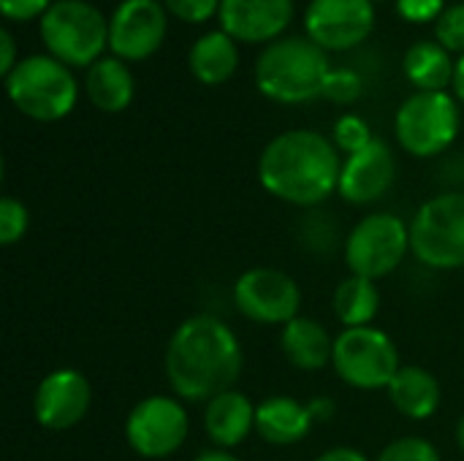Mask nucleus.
Listing matches in <instances>:
<instances>
[{
	"label": "nucleus",
	"mask_w": 464,
	"mask_h": 461,
	"mask_svg": "<svg viewBox=\"0 0 464 461\" xmlns=\"http://www.w3.org/2000/svg\"><path fill=\"white\" fill-rule=\"evenodd\" d=\"M386 394H389L392 408L411 421L432 418L443 399L438 378L430 370L416 367V364L402 367L397 372V378L392 380V386L386 389Z\"/></svg>",
	"instance_id": "obj_20"
},
{
	"label": "nucleus",
	"mask_w": 464,
	"mask_h": 461,
	"mask_svg": "<svg viewBox=\"0 0 464 461\" xmlns=\"http://www.w3.org/2000/svg\"><path fill=\"white\" fill-rule=\"evenodd\" d=\"M362 92H364V82L356 71H351V68H332L329 71L324 95L332 103H340V106L356 103L362 98Z\"/></svg>",
	"instance_id": "obj_30"
},
{
	"label": "nucleus",
	"mask_w": 464,
	"mask_h": 461,
	"mask_svg": "<svg viewBox=\"0 0 464 461\" xmlns=\"http://www.w3.org/2000/svg\"><path fill=\"white\" fill-rule=\"evenodd\" d=\"M294 11V0H220L218 19L237 43H272L283 38Z\"/></svg>",
	"instance_id": "obj_16"
},
{
	"label": "nucleus",
	"mask_w": 464,
	"mask_h": 461,
	"mask_svg": "<svg viewBox=\"0 0 464 461\" xmlns=\"http://www.w3.org/2000/svg\"><path fill=\"white\" fill-rule=\"evenodd\" d=\"M435 41L446 46L451 54L457 52L459 57L464 54V3L446 5L440 19L435 22Z\"/></svg>",
	"instance_id": "obj_28"
},
{
	"label": "nucleus",
	"mask_w": 464,
	"mask_h": 461,
	"mask_svg": "<svg viewBox=\"0 0 464 461\" xmlns=\"http://www.w3.org/2000/svg\"><path fill=\"white\" fill-rule=\"evenodd\" d=\"M372 3H386V0H372Z\"/></svg>",
	"instance_id": "obj_40"
},
{
	"label": "nucleus",
	"mask_w": 464,
	"mask_h": 461,
	"mask_svg": "<svg viewBox=\"0 0 464 461\" xmlns=\"http://www.w3.org/2000/svg\"><path fill=\"white\" fill-rule=\"evenodd\" d=\"M315 461H370L364 451L359 448H351V446H337V448H329L324 451Z\"/></svg>",
	"instance_id": "obj_35"
},
{
	"label": "nucleus",
	"mask_w": 464,
	"mask_h": 461,
	"mask_svg": "<svg viewBox=\"0 0 464 461\" xmlns=\"http://www.w3.org/2000/svg\"><path fill=\"white\" fill-rule=\"evenodd\" d=\"M46 54L68 68L95 65L109 46V19L87 0H54L38 22Z\"/></svg>",
	"instance_id": "obj_5"
},
{
	"label": "nucleus",
	"mask_w": 464,
	"mask_h": 461,
	"mask_svg": "<svg viewBox=\"0 0 464 461\" xmlns=\"http://www.w3.org/2000/svg\"><path fill=\"white\" fill-rule=\"evenodd\" d=\"M332 139H334V147H337L340 152L353 155V152L364 149L375 136H372L370 125H367L359 114H343V117L334 122Z\"/></svg>",
	"instance_id": "obj_27"
},
{
	"label": "nucleus",
	"mask_w": 464,
	"mask_h": 461,
	"mask_svg": "<svg viewBox=\"0 0 464 461\" xmlns=\"http://www.w3.org/2000/svg\"><path fill=\"white\" fill-rule=\"evenodd\" d=\"M326 52L307 35H283L258 54L256 87L275 103L299 106L324 95L329 79Z\"/></svg>",
	"instance_id": "obj_3"
},
{
	"label": "nucleus",
	"mask_w": 464,
	"mask_h": 461,
	"mask_svg": "<svg viewBox=\"0 0 464 461\" xmlns=\"http://www.w3.org/2000/svg\"><path fill=\"white\" fill-rule=\"evenodd\" d=\"M340 149L318 130L294 128L277 133L258 158L261 187L294 206L315 209L340 185Z\"/></svg>",
	"instance_id": "obj_2"
},
{
	"label": "nucleus",
	"mask_w": 464,
	"mask_h": 461,
	"mask_svg": "<svg viewBox=\"0 0 464 461\" xmlns=\"http://www.w3.org/2000/svg\"><path fill=\"white\" fill-rule=\"evenodd\" d=\"M375 27L372 0H310L304 33L324 52H345L367 41Z\"/></svg>",
	"instance_id": "obj_13"
},
{
	"label": "nucleus",
	"mask_w": 464,
	"mask_h": 461,
	"mask_svg": "<svg viewBox=\"0 0 464 461\" xmlns=\"http://www.w3.org/2000/svg\"><path fill=\"white\" fill-rule=\"evenodd\" d=\"M190 461H239L231 451H223V448H209V451H201L196 459Z\"/></svg>",
	"instance_id": "obj_38"
},
{
	"label": "nucleus",
	"mask_w": 464,
	"mask_h": 461,
	"mask_svg": "<svg viewBox=\"0 0 464 461\" xmlns=\"http://www.w3.org/2000/svg\"><path fill=\"white\" fill-rule=\"evenodd\" d=\"M188 68L201 84H209V87L226 84L239 68L237 41L223 30L204 33L201 38L193 41L188 52Z\"/></svg>",
	"instance_id": "obj_22"
},
{
	"label": "nucleus",
	"mask_w": 464,
	"mask_h": 461,
	"mask_svg": "<svg viewBox=\"0 0 464 461\" xmlns=\"http://www.w3.org/2000/svg\"><path fill=\"white\" fill-rule=\"evenodd\" d=\"M16 43H14V35H11V30H0V73H3V79L16 68Z\"/></svg>",
	"instance_id": "obj_34"
},
{
	"label": "nucleus",
	"mask_w": 464,
	"mask_h": 461,
	"mask_svg": "<svg viewBox=\"0 0 464 461\" xmlns=\"http://www.w3.org/2000/svg\"><path fill=\"white\" fill-rule=\"evenodd\" d=\"M411 253V223L392 212L364 215L345 236L343 255L351 274L372 283L397 272Z\"/></svg>",
	"instance_id": "obj_8"
},
{
	"label": "nucleus",
	"mask_w": 464,
	"mask_h": 461,
	"mask_svg": "<svg viewBox=\"0 0 464 461\" xmlns=\"http://www.w3.org/2000/svg\"><path fill=\"white\" fill-rule=\"evenodd\" d=\"M169 30V11L158 0H122L109 19V52L125 62L152 57Z\"/></svg>",
	"instance_id": "obj_12"
},
{
	"label": "nucleus",
	"mask_w": 464,
	"mask_h": 461,
	"mask_svg": "<svg viewBox=\"0 0 464 461\" xmlns=\"http://www.w3.org/2000/svg\"><path fill=\"white\" fill-rule=\"evenodd\" d=\"M92 405L90 380L73 370L60 367L41 378L33 394V418L49 432H65L84 421Z\"/></svg>",
	"instance_id": "obj_14"
},
{
	"label": "nucleus",
	"mask_w": 464,
	"mask_h": 461,
	"mask_svg": "<svg viewBox=\"0 0 464 461\" xmlns=\"http://www.w3.org/2000/svg\"><path fill=\"white\" fill-rule=\"evenodd\" d=\"M332 370L351 389L386 391L397 378V372L402 370V364L394 340L383 329L362 326V329H343L334 337Z\"/></svg>",
	"instance_id": "obj_9"
},
{
	"label": "nucleus",
	"mask_w": 464,
	"mask_h": 461,
	"mask_svg": "<svg viewBox=\"0 0 464 461\" xmlns=\"http://www.w3.org/2000/svg\"><path fill=\"white\" fill-rule=\"evenodd\" d=\"M454 68L451 52L438 41H416L402 57L405 79L416 92H446L454 84Z\"/></svg>",
	"instance_id": "obj_23"
},
{
	"label": "nucleus",
	"mask_w": 464,
	"mask_h": 461,
	"mask_svg": "<svg viewBox=\"0 0 464 461\" xmlns=\"http://www.w3.org/2000/svg\"><path fill=\"white\" fill-rule=\"evenodd\" d=\"M237 310L261 326H285L299 315L302 288L283 269L256 266L237 277L234 283Z\"/></svg>",
	"instance_id": "obj_11"
},
{
	"label": "nucleus",
	"mask_w": 464,
	"mask_h": 461,
	"mask_svg": "<svg viewBox=\"0 0 464 461\" xmlns=\"http://www.w3.org/2000/svg\"><path fill=\"white\" fill-rule=\"evenodd\" d=\"M315 421L310 416V408L294 397H266L261 405H256V432L269 446H296L313 432Z\"/></svg>",
	"instance_id": "obj_18"
},
{
	"label": "nucleus",
	"mask_w": 464,
	"mask_h": 461,
	"mask_svg": "<svg viewBox=\"0 0 464 461\" xmlns=\"http://www.w3.org/2000/svg\"><path fill=\"white\" fill-rule=\"evenodd\" d=\"M375 461H443L440 451L424 437H400L392 440Z\"/></svg>",
	"instance_id": "obj_29"
},
{
	"label": "nucleus",
	"mask_w": 464,
	"mask_h": 461,
	"mask_svg": "<svg viewBox=\"0 0 464 461\" xmlns=\"http://www.w3.org/2000/svg\"><path fill=\"white\" fill-rule=\"evenodd\" d=\"M454 440H457V448L464 454V416L457 421V429H454Z\"/></svg>",
	"instance_id": "obj_39"
},
{
	"label": "nucleus",
	"mask_w": 464,
	"mask_h": 461,
	"mask_svg": "<svg viewBox=\"0 0 464 461\" xmlns=\"http://www.w3.org/2000/svg\"><path fill=\"white\" fill-rule=\"evenodd\" d=\"M397 177V160L386 141L372 139L364 149L345 155L337 193L353 206H370L389 196Z\"/></svg>",
	"instance_id": "obj_15"
},
{
	"label": "nucleus",
	"mask_w": 464,
	"mask_h": 461,
	"mask_svg": "<svg viewBox=\"0 0 464 461\" xmlns=\"http://www.w3.org/2000/svg\"><path fill=\"white\" fill-rule=\"evenodd\" d=\"M54 0H0V14L8 22H30L41 19Z\"/></svg>",
	"instance_id": "obj_33"
},
{
	"label": "nucleus",
	"mask_w": 464,
	"mask_h": 461,
	"mask_svg": "<svg viewBox=\"0 0 464 461\" xmlns=\"http://www.w3.org/2000/svg\"><path fill=\"white\" fill-rule=\"evenodd\" d=\"M446 11V0H397V14L411 24L438 22Z\"/></svg>",
	"instance_id": "obj_32"
},
{
	"label": "nucleus",
	"mask_w": 464,
	"mask_h": 461,
	"mask_svg": "<svg viewBox=\"0 0 464 461\" xmlns=\"http://www.w3.org/2000/svg\"><path fill=\"white\" fill-rule=\"evenodd\" d=\"M332 307L343 329H362L372 326L381 312V291L372 280L348 274L332 296Z\"/></svg>",
	"instance_id": "obj_24"
},
{
	"label": "nucleus",
	"mask_w": 464,
	"mask_h": 461,
	"mask_svg": "<svg viewBox=\"0 0 464 461\" xmlns=\"http://www.w3.org/2000/svg\"><path fill=\"white\" fill-rule=\"evenodd\" d=\"M242 342L218 315L198 312L185 318L169 337L163 370L182 402H209L231 391L242 375Z\"/></svg>",
	"instance_id": "obj_1"
},
{
	"label": "nucleus",
	"mask_w": 464,
	"mask_h": 461,
	"mask_svg": "<svg viewBox=\"0 0 464 461\" xmlns=\"http://www.w3.org/2000/svg\"><path fill=\"white\" fill-rule=\"evenodd\" d=\"M307 408H310V416L315 424H326L334 416V399H329V397H315L307 402Z\"/></svg>",
	"instance_id": "obj_36"
},
{
	"label": "nucleus",
	"mask_w": 464,
	"mask_h": 461,
	"mask_svg": "<svg viewBox=\"0 0 464 461\" xmlns=\"http://www.w3.org/2000/svg\"><path fill=\"white\" fill-rule=\"evenodd\" d=\"M411 253L435 272L464 269V193L427 198L411 220Z\"/></svg>",
	"instance_id": "obj_6"
},
{
	"label": "nucleus",
	"mask_w": 464,
	"mask_h": 461,
	"mask_svg": "<svg viewBox=\"0 0 464 461\" xmlns=\"http://www.w3.org/2000/svg\"><path fill=\"white\" fill-rule=\"evenodd\" d=\"M280 348L291 367L302 372H321L332 367L334 356V337L326 331V326L315 318L296 315L291 323L280 331Z\"/></svg>",
	"instance_id": "obj_19"
},
{
	"label": "nucleus",
	"mask_w": 464,
	"mask_h": 461,
	"mask_svg": "<svg viewBox=\"0 0 464 461\" xmlns=\"http://www.w3.org/2000/svg\"><path fill=\"white\" fill-rule=\"evenodd\" d=\"M190 435V418L179 397L152 394L136 402L125 418V440L141 459L174 456Z\"/></svg>",
	"instance_id": "obj_10"
},
{
	"label": "nucleus",
	"mask_w": 464,
	"mask_h": 461,
	"mask_svg": "<svg viewBox=\"0 0 464 461\" xmlns=\"http://www.w3.org/2000/svg\"><path fill=\"white\" fill-rule=\"evenodd\" d=\"M84 90L95 109L106 114H117L130 106L136 95V82L128 62L111 54V57H101L95 65L87 68Z\"/></svg>",
	"instance_id": "obj_21"
},
{
	"label": "nucleus",
	"mask_w": 464,
	"mask_h": 461,
	"mask_svg": "<svg viewBox=\"0 0 464 461\" xmlns=\"http://www.w3.org/2000/svg\"><path fill=\"white\" fill-rule=\"evenodd\" d=\"M451 90H454V98L464 103V54L457 60V68H454V84H451Z\"/></svg>",
	"instance_id": "obj_37"
},
{
	"label": "nucleus",
	"mask_w": 464,
	"mask_h": 461,
	"mask_svg": "<svg viewBox=\"0 0 464 461\" xmlns=\"http://www.w3.org/2000/svg\"><path fill=\"white\" fill-rule=\"evenodd\" d=\"M204 432L215 448L231 451L256 432V405L239 389L223 391L204 408Z\"/></svg>",
	"instance_id": "obj_17"
},
{
	"label": "nucleus",
	"mask_w": 464,
	"mask_h": 461,
	"mask_svg": "<svg viewBox=\"0 0 464 461\" xmlns=\"http://www.w3.org/2000/svg\"><path fill=\"white\" fill-rule=\"evenodd\" d=\"M459 101L446 92H413L394 114L397 144L413 158H438L459 136Z\"/></svg>",
	"instance_id": "obj_7"
},
{
	"label": "nucleus",
	"mask_w": 464,
	"mask_h": 461,
	"mask_svg": "<svg viewBox=\"0 0 464 461\" xmlns=\"http://www.w3.org/2000/svg\"><path fill=\"white\" fill-rule=\"evenodd\" d=\"M27 228H30L27 206L14 196H3L0 198V245L11 247V245L22 242Z\"/></svg>",
	"instance_id": "obj_26"
},
{
	"label": "nucleus",
	"mask_w": 464,
	"mask_h": 461,
	"mask_svg": "<svg viewBox=\"0 0 464 461\" xmlns=\"http://www.w3.org/2000/svg\"><path fill=\"white\" fill-rule=\"evenodd\" d=\"M5 90L19 114L35 122L68 117L79 101L76 76L52 54H27L5 76Z\"/></svg>",
	"instance_id": "obj_4"
},
{
	"label": "nucleus",
	"mask_w": 464,
	"mask_h": 461,
	"mask_svg": "<svg viewBox=\"0 0 464 461\" xmlns=\"http://www.w3.org/2000/svg\"><path fill=\"white\" fill-rule=\"evenodd\" d=\"M163 5L169 14L188 24H204L220 11V0H163Z\"/></svg>",
	"instance_id": "obj_31"
},
{
	"label": "nucleus",
	"mask_w": 464,
	"mask_h": 461,
	"mask_svg": "<svg viewBox=\"0 0 464 461\" xmlns=\"http://www.w3.org/2000/svg\"><path fill=\"white\" fill-rule=\"evenodd\" d=\"M340 242V228L334 215L313 212L302 223V245L313 253H332Z\"/></svg>",
	"instance_id": "obj_25"
}]
</instances>
